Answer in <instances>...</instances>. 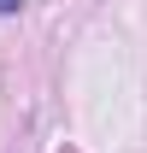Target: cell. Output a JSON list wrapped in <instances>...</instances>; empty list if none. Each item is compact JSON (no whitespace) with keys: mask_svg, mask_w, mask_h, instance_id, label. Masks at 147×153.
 <instances>
[{"mask_svg":"<svg viewBox=\"0 0 147 153\" xmlns=\"http://www.w3.org/2000/svg\"><path fill=\"white\" fill-rule=\"evenodd\" d=\"M18 6H24V0H0V18H12V12H18Z\"/></svg>","mask_w":147,"mask_h":153,"instance_id":"6da1fadb","label":"cell"}]
</instances>
